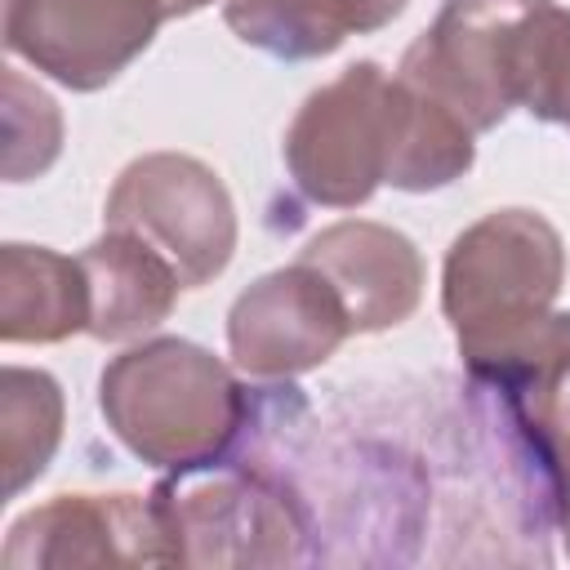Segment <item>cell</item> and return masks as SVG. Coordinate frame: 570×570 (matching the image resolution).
<instances>
[{
  "instance_id": "cell-3",
  "label": "cell",
  "mask_w": 570,
  "mask_h": 570,
  "mask_svg": "<svg viewBox=\"0 0 570 570\" xmlns=\"http://www.w3.org/2000/svg\"><path fill=\"white\" fill-rule=\"evenodd\" d=\"M548 4L552 0H445L432 27L401 53L396 76L450 107L472 134H485L521 107L525 49Z\"/></svg>"
},
{
  "instance_id": "cell-13",
  "label": "cell",
  "mask_w": 570,
  "mask_h": 570,
  "mask_svg": "<svg viewBox=\"0 0 570 570\" xmlns=\"http://www.w3.org/2000/svg\"><path fill=\"white\" fill-rule=\"evenodd\" d=\"M89 330V281L80 254L9 240L0 249V338L62 343Z\"/></svg>"
},
{
  "instance_id": "cell-15",
  "label": "cell",
  "mask_w": 570,
  "mask_h": 570,
  "mask_svg": "<svg viewBox=\"0 0 570 570\" xmlns=\"http://www.w3.org/2000/svg\"><path fill=\"white\" fill-rule=\"evenodd\" d=\"M62 387L45 370L4 365L0 374V472L4 494L18 499L53 459L62 441Z\"/></svg>"
},
{
  "instance_id": "cell-9",
  "label": "cell",
  "mask_w": 570,
  "mask_h": 570,
  "mask_svg": "<svg viewBox=\"0 0 570 570\" xmlns=\"http://www.w3.org/2000/svg\"><path fill=\"white\" fill-rule=\"evenodd\" d=\"M352 334L334 285L303 258L258 276L227 312V347L249 379H294L325 365Z\"/></svg>"
},
{
  "instance_id": "cell-1",
  "label": "cell",
  "mask_w": 570,
  "mask_h": 570,
  "mask_svg": "<svg viewBox=\"0 0 570 570\" xmlns=\"http://www.w3.org/2000/svg\"><path fill=\"white\" fill-rule=\"evenodd\" d=\"M98 405L116 441L165 472L218 463L249 410L236 374L191 338H147L111 356Z\"/></svg>"
},
{
  "instance_id": "cell-20",
  "label": "cell",
  "mask_w": 570,
  "mask_h": 570,
  "mask_svg": "<svg viewBox=\"0 0 570 570\" xmlns=\"http://www.w3.org/2000/svg\"><path fill=\"white\" fill-rule=\"evenodd\" d=\"M205 4H214V0H160V9H165V18H187V13H196V9H205Z\"/></svg>"
},
{
  "instance_id": "cell-17",
  "label": "cell",
  "mask_w": 570,
  "mask_h": 570,
  "mask_svg": "<svg viewBox=\"0 0 570 570\" xmlns=\"http://www.w3.org/2000/svg\"><path fill=\"white\" fill-rule=\"evenodd\" d=\"M62 151V111L22 71L4 67V178H40Z\"/></svg>"
},
{
  "instance_id": "cell-12",
  "label": "cell",
  "mask_w": 570,
  "mask_h": 570,
  "mask_svg": "<svg viewBox=\"0 0 570 570\" xmlns=\"http://www.w3.org/2000/svg\"><path fill=\"white\" fill-rule=\"evenodd\" d=\"M89 281V330L98 343H125L156 330L178 303V272L142 236L107 227L80 249Z\"/></svg>"
},
{
  "instance_id": "cell-2",
  "label": "cell",
  "mask_w": 570,
  "mask_h": 570,
  "mask_svg": "<svg viewBox=\"0 0 570 570\" xmlns=\"http://www.w3.org/2000/svg\"><path fill=\"white\" fill-rule=\"evenodd\" d=\"M566 281L561 232L534 209H494L463 227L441 267V312L468 370L525 338Z\"/></svg>"
},
{
  "instance_id": "cell-14",
  "label": "cell",
  "mask_w": 570,
  "mask_h": 570,
  "mask_svg": "<svg viewBox=\"0 0 570 570\" xmlns=\"http://www.w3.org/2000/svg\"><path fill=\"white\" fill-rule=\"evenodd\" d=\"M392 85H396V111H392L387 183L401 191H436L463 178L476 160V142H472L476 134L450 107L405 85L401 76H392Z\"/></svg>"
},
{
  "instance_id": "cell-11",
  "label": "cell",
  "mask_w": 570,
  "mask_h": 570,
  "mask_svg": "<svg viewBox=\"0 0 570 570\" xmlns=\"http://www.w3.org/2000/svg\"><path fill=\"white\" fill-rule=\"evenodd\" d=\"M303 263H312L334 294L347 307L352 334H379L414 316L423 303V254L414 240L387 223L370 218H343L321 227L303 249Z\"/></svg>"
},
{
  "instance_id": "cell-21",
  "label": "cell",
  "mask_w": 570,
  "mask_h": 570,
  "mask_svg": "<svg viewBox=\"0 0 570 570\" xmlns=\"http://www.w3.org/2000/svg\"><path fill=\"white\" fill-rule=\"evenodd\" d=\"M561 539H566V552H570V512L561 517Z\"/></svg>"
},
{
  "instance_id": "cell-4",
  "label": "cell",
  "mask_w": 570,
  "mask_h": 570,
  "mask_svg": "<svg viewBox=\"0 0 570 570\" xmlns=\"http://www.w3.org/2000/svg\"><path fill=\"white\" fill-rule=\"evenodd\" d=\"M396 85L379 62H352L312 89L285 129V165L294 187L330 209L365 205L392 165Z\"/></svg>"
},
{
  "instance_id": "cell-18",
  "label": "cell",
  "mask_w": 570,
  "mask_h": 570,
  "mask_svg": "<svg viewBox=\"0 0 570 570\" xmlns=\"http://www.w3.org/2000/svg\"><path fill=\"white\" fill-rule=\"evenodd\" d=\"M521 107L534 120L570 129V9L561 4H548L534 22L521 67Z\"/></svg>"
},
{
  "instance_id": "cell-5",
  "label": "cell",
  "mask_w": 570,
  "mask_h": 570,
  "mask_svg": "<svg viewBox=\"0 0 570 570\" xmlns=\"http://www.w3.org/2000/svg\"><path fill=\"white\" fill-rule=\"evenodd\" d=\"M102 218L165 254L183 289L209 285L236 254V205L227 183L183 151H147L129 160L107 191Z\"/></svg>"
},
{
  "instance_id": "cell-10",
  "label": "cell",
  "mask_w": 570,
  "mask_h": 570,
  "mask_svg": "<svg viewBox=\"0 0 570 570\" xmlns=\"http://www.w3.org/2000/svg\"><path fill=\"white\" fill-rule=\"evenodd\" d=\"M472 379L499 392L508 428L534 463L561 525L570 512V312H548L525 338L472 370Z\"/></svg>"
},
{
  "instance_id": "cell-7",
  "label": "cell",
  "mask_w": 570,
  "mask_h": 570,
  "mask_svg": "<svg viewBox=\"0 0 570 570\" xmlns=\"http://www.w3.org/2000/svg\"><path fill=\"white\" fill-rule=\"evenodd\" d=\"M160 22V0H4V49L49 80L94 94L156 40Z\"/></svg>"
},
{
  "instance_id": "cell-19",
  "label": "cell",
  "mask_w": 570,
  "mask_h": 570,
  "mask_svg": "<svg viewBox=\"0 0 570 570\" xmlns=\"http://www.w3.org/2000/svg\"><path fill=\"white\" fill-rule=\"evenodd\" d=\"M405 4H410V0H347L356 36H361V31H379V27H387L392 18L405 13Z\"/></svg>"
},
{
  "instance_id": "cell-6",
  "label": "cell",
  "mask_w": 570,
  "mask_h": 570,
  "mask_svg": "<svg viewBox=\"0 0 570 570\" xmlns=\"http://www.w3.org/2000/svg\"><path fill=\"white\" fill-rule=\"evenodd\" d=\"M151 494L178 566H281L298 557V512L258 472L205 463L174 472Z\"/></svg>"
},
{
  "instance_id": "cell-16",
  "label": "cell",
  "mask_w": 570,
  "mask_h": 570,
  "mask_svg": "<svg viewBox=\"0 0 570 570\" xmlns=\"http://www.w3.org/2000/svg\"><path fill=\"white\" fill-rule=\"evenodd\" d=\"M223 22L240 45L281 62L325 58L356 31L347 0H227Z\"/></svg>"
},
{
  "instance_id": "cell-8",
  "label": "cell",
  "mask_w": 570,
  "mask_h": 570,
  "mask_svg": "<svg viewBox=\"0 0 570 570\" xmlns=\"http://www.w3.org/2000/svg\"><path fill=\"white\" fill-rule=\"evenodd\" d=\"M0 566H178V552L156 494H53L9 525Z\"/></svg>"
}]
</instances>
